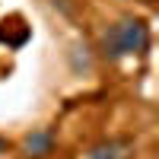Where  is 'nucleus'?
Wrapping results in <instances>:
<instances>
[{"label":"nucleus","mask_w":159,"mask_h":159,"mask_svg":"<svg viewBox=\"0 0 159 159\" xmlns=\"http://www.w3.org/2000/svg\"><path fill=\"white\" fill-rule=\"evenodd\" d=\"M99 51L105 61H124V57H140L150 51V25L143 16L127 13L118 22H111L99 38Z\"/></svg>","instance_id":"f257e3e1"},{"label":"nucleus","mask_w":159,"mask_h":159,"mask_svg":"<svg viewBox=\"0 0 159 159\" xmlns=\"http://www.w3.org/2000/svg\"><path fill=\"white\" fill-rule=\"evenodd\" d=\"M19 153L22 159H54L57 153V134H54V127H32V130H25V134L19 137Z\"/></svg>","instance_id":"f03ea898"},{"label":"nucleus","mask_w":159,"mask_h":159,"mask_svg":"<svg viewBox=\"0 0 159 159\" xmlns=\"http://www.w3.org/2000/svg\"><path fill=\"white\" fill-rule=\"evenodd\" d=\"M137 143L134 137H102L86 150V159H134Z\"/></svg>","instance_id":"7ed1b4c3"},{"label":"nucleus","mask_w":159,"mask_h":159,"mask_svg":"<svg viewBox=\"0 0 159 159\" xmlns=\"http://www.w3.org/2000/svg\"><path fill=\"white\" fill-rule=\"evenodd\" d=\"M10 147H13V143H10L3 134H0V156H7V153H10Z\"/></svg>","instance_id":"20e7f679"}]
</instances>
